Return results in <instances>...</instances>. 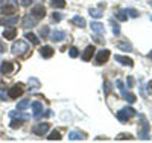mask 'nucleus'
<instances>
[{"mask_svg":"<svg viewBox=\"0 0 152 143\" xmlns=\"http://www.w3.org/2000/svg\"><path fill=\"white\" fill-rule=\"evenodd\" d=\"M40 54H41V56L43 58H50L55 52H53V49L50 47V46H43L41 49H40Z\"/></svg>","mask_w":152,"mask_h":143,"instance_id":"dca6fc26","label":"nucleus"},{"mask_svg":"<svg viewBox=\"0 0 152 143\" xmlns=\"http://www.w3.org/2000/svg\"><path fill=\"white\" fill-rule=\"evenodd\" d=\"M28 49H29V46H28V43L26 41H21V40H18V41H15L14 44H12V47H11V52L14 55H23V54H26L28 52Z\"/></svg>","mask_w":152,"mask_h":143,"instance_id":"f257e3e1","label":"nucleus"},{"mask_svg":"<svg viewBox=\"0 0 152 143\" xmlns=\"http://www.w3.org/2000/svg\"><path fill=\"white\" fill-rule=\"evenodd\" d=\"M24 37H26V40H29L32 44H38V43H40V41H38V38L32 32H26V35H24Z\"/></svg>","mask_w":152,"mask_h":143,"instance_id":"b1692460","label":"nucleus"},{"mask_svg":"<svg viewBox=\"0 0 152 143\" xmlns=\"http://www.w3.org/2000/svg\"><path fill=\"white\" fill-rule=\"evenodd\" d=\"M8 98H9V96H8L5 92H2V93H0V99H2V100H6Z\"/></svg>","mask_w":152,"mask_h":143,"instance_id":"58836bf2","label":"nucleus"},{"mask_svg":"<svg viewBox=\"0 0 152 143\" xmlns=\"http://www.w3.org/2000/svg\"><path fill=\"white\" fill-rule=\"evenodd\" d=\"M138 136L143 140L149 139V122L145 116H140V129H138Z\"/></svg>","mask_w":152,"mask_h":143,"instance_id":"f03ea898","label":"nucleus"},{"mask_svg":"<svg viewBox=\"0 0 152 143\" xmlns=\"http://www.w3.org/2000/svg\"><path fill=\"white\" fill-rule=\"evenodd\" d=\"M108 58H110V50H108V49H102V50H99L97 54H96V62H97V64L107 62Z\"/></svg>","mask_w":152,"mask_h":143,"instance_id":"423d86ee","label":"nucleus"},{"mask_svg":"<svg viewBox=\"0 0 152 143\" xmlns=\"http://www.w3.org/2000/svg\"><path fill=\"white\" fill-rule=\"evenodd\" d=\"M9 116H11V117H12V119H14V117H18V116H20V114H18L17 111H9Z\"/></svg>","mask_w":152,"mask_h":143,"instance_id":"4c0bfd02","label":"nucleus"},{"mask_svg":"<svg viewBox=\"0 0 152 143\" xmlns=\"http://www.w3.org/2000/svg\"><path fill=\"white\" fill-rule=\"evenodd\" d=\"M47 35H49V28H47V26H43V28L40 29V37L44 40V38H46Z\"/></svg>","mask_w":152,"mask_h":143,"instance_id":"c756f323","label":"nucleus"},{"mask_svg":"<svg viewBox=\"0 0 152 143\" xmlns=\"http://www.w3.org/2000/svg\"><path fill=\"white\" fill-rule=\"evenodd\" d=\"M32 110H34V117L38 119L43 116V103L41 102H32Z\"/></svg>","mask_w":152,"mask_h":143,"instance_id":"f8f14e48","label":"nucleus"},{"mask_svg":"<svg viewBox=\"0 0 152 143\" xmlns=\"http://www.w3.org/2000/svg\"><path fill=\"white\" fill-rule=\"evenodd\" d=\"M38 23V20L34 17V15H26V17H24V20H23V28L24 29H29V28H34V26Z\"/></svg>","mask_w":152,"mask_h":143,"instance_id":"1a4fd4ad","label":"nucleus"},{"mask_svg":"<svg viewBox=\"0 0 152 143\" xmlns=\"http://www.w3.org/2000/svg\"><path fill=\"white\" fill-rule=\"evenodd\" d=\"M14 69H15V66H14V64H12L11 61H3L2 66H0V72H2L3 75L12 73V72H14Z\"/></svg>","mask_w":152,"mask_h":143,"instance_id":"6e6552de","label":"nucleus"},{"mask_svg":"<svg viewBox=\"0 0 152 143\" xmlns=\"http://www.w3.org/2000/svg\"><path fill=\"white\" fill-rule=\"evenodd\" d=\"M3 2H5V0H0V8H2V6H3Z\"/></svg>","mask_w":152,"mask_h":143,"instance_id":"37998d69","label":"nucleus"},{"mask_svg":"<svg viewBox=\"0 0 152 143\" xmlns=\"http://www.w3.org/2000/svg\"><path fill=\"white\" fill-rule=\"evenodd\" d=\"M49 129H50V125L49 123H38V125H35L34 128H32V131H34V134H37V136H44L47 131H49Z\"/></svg>","mask_w":152,"mask_h":143,"instance_id":"20e7f679","label":"nucleus"},{"mask_svg":"<svg viewBox=\"0 0 152 143\" xmlns=\"http://www.w3.org/2000/svg\"><path fill=\"white\" fill-rule=\"evenodd\" d=\"M93 54H94V46H87L85 50H84V54H82V59L84 61H90Z\"/></svg>","mask_w":152,"mask_h":143,"instance_id":"2eb2a0df","label":"nucleus"},{"mask_svg":"<svg viewBox=\"0 0 152 143\" xmlns=\"http://www.w3.org/2000/svg\"><path fill=\"white\" fill-rule=\"evenodd\" d=\"M88 12H90V15L94 17V18H100L102 17V9H94V8H90L88 9Z\"/></svg>","mask_w":152,"mask_h":143,"instance_id":"5701e85b","label":"nucleus"},{"mask_svg":"<svg viewBox=\"0 0 152 143\" xmlns=\"http://www.w3.org/2000/svg\"><path fill=\"white\" fill-rule=\"evenodd\" d=\"M123 98H125V100H128L129 103H134V102H135V96H134L132 93H126Z\"/></svg>","mask_w":152,"mask_h":143,"instance_id":"7c9ffc66","label":"nucleus"},{"mask_svg":"<svg viewBox=\"0 0 152 143\" xmlns=\"http://www.w3.org/2000/svg\"><path fill=\"white\" fill-rule=\"evenodd\" d=\"M21 95H23V85H21V84H15L14 87H11L9 93H8V96H9L11 99H17V98L21 96Z\"/></svg>","mask_w":152,"mask_h":143,"instance_id":"0eeeda50","label":"nucleus"},{"mask_svg":"<svg viewBox=\"0 0 152 143\" xmlns=\"http://www.w3.org/2000/svg\"><path fill=\"white\" fill-rule=\"evenodd\" d=\"M111 24H113V34L114 35H120V28L114 23V20H111Z\"/></svg>","mask_w":152,"mask_h":143,"instance_id":"2f4dec72","label":"nucleus"},{"mask_svg":"<svg viewBox=\"0 0 152 143\" xmlns=\"http://www.w3.org/2000/svg\"><path fill=\"white\" fill-rule=\"evenodd\" d=\"M78 55H79L78 49H76V47H72V49H70V56H72V58H76Z\"/></svg>","mask_w":152,"mask_h":143,"instance_id":"f704fd0d","label":"nucleus"},{"mask_svg":"<svg viewBox=\"0 0 152 143\" xmlns=\"http://www.w3.org/2000/svg\"><path fill=\"white\" fill-rule=\"evenodd\" d=\"M29 107H31V100H28V99H23L17 103V110H26Z\"/></svg>","mask_w":152,"mask_h":143,"instance_id":"aec40b11","label":"nucleus"},{"mask_svg":"<svg viewBox=\"0 0 152 143\" xmlns=\"http://www.w3.org/2000/svg\"><path fill=\"white\" fill-rule=\"evenodd\" d=\"M148 58H151V59H152V50L149 52V55H148Z\"/></svg>","mask_w":152,"mask_h":143,"instance_id":"79ce46f5","label":"nucleus"},{"mask_svg":"<svg viewBox=\"0 0 152 143\" xmlns=\"http://www.w3.org/2000/svg\"><path fill=\"white\" fill-rule=\"evenodd\" d=\"M31 15H34L37 20L43 18V17L46 15V9H44V6H43V5H37V6H34V8L31 9Z\"/></svg>","mask_w":152,"mask_h":143,"instance_id":"39448f33","label":"nucleus"},{"mask_svg":"<svg viewBox=\"0 0 152 143\" xmlns=\"http://www.w3.org/2000/svg\"><path fill=\"white\" fill-rule=\"evenodd\" d=\"M131 139H132L131 134H120V136H117V140H131Z\"/></svg>","mask_w":152,"mask_h":143,"instance_id":"72a5a7b5","label":"nucleus"},{"mask_svg":"<svg viewBox=\"0 0 152 143\" xmlns=\"http://www.w3.org/2000/svg\"><path fill=\"white\" fill-rule=\"evenodd\" d=\"M117 47H119L120 50H123V52H131V50H132V46H131V43H128V41H119V43H117Z\"/></svg>","mask_w":152,"mask_h":143,"instance_id":"6ab92c4d","label":"nucleus"},{"mask_svg":"<svg viewBox=\"0 0 152 143\" xmlns=\"http://www.w3.org/2000/svg\"><path fill=\"white\" fill-rule=\"evenodd\" d=\"M50 5L53 8H58V9H62L66 6V0H50Z\"/></svg>","mask_w":152,"mask_h":143,"instance_id":"412c9836","label":"nucleus"},{"mask_svg":"<svg viewBox=\"0 0 152 143\" xmlns=\"http://www.w3.org/2000/svg\"><path fill=\"white\" fill-rule=\"evenodd\" d=\"M151 20H152V17H151Z\"/></svg>","mask_w":152,"mask_h":143,"instance_id":"a18cd8bd","label":"nucleus"},{"mask_svg":"<svg viewBox=\"0 0 152 143\" xmlns=\"http://www.w3.org/2000/svg\"><path fill=\"white\" fill-rule=\"evenodd\" d=\"M61 20H62V14H59V12H53V14H52V21L59 23Z\"/></svg>","mask_w":152,"mask_h":143,"instance_id":"c85d7f7f","label":"nucleus"},{"mask_svg":"<svg viewBox=\"0 0 152 143\" xmlns=\"http://www.w3.org/2000/svg\"><path fill=\"white\" fill-rule=\"evenodd\" d=\"M31 3H32V0H21V5L23 6H29Z\"/></svg>","mask_w":152,"mask_h":143,"instance_id":"e433bc0d","label":"nucleus"},{"mask_svg":"<svg viewBox=\"0 0 152 143\" xmlns=\"http://www.w3.org/2000/svg\"><path fill=\"white\" fill-rule=\"evenodd\" d=\"M126 14H128V15H131L132 18L138 17V12H137L135 9H132V8H129V9H126Z\"/></svg>","mask_w":152,"mask_h":143,"instance_id":"473e14b6","label":"nucleus"},{"mask_svg":"<svg viewBox=\"0 0 152 143\" xmlns=\"http://www.w3.org/2000/svg\"><path fill=\"white\" fill-rule=\"evenodd\" d=\"M148 88H149V92L152 93V82H149V85H148Z\"/></svg>","mask_w":152,"mask_h":143,"instance_id":"a19ab883","label":"nucleus"},{"mask_svg":"<svg viewBox=\"0 0 152 143\" xmlns=\"http://www.w3.org/2000/svg\"><path fill=\"white\" fill-rule=\"evenodd\" d=\"M17 37V29H14L11 26L9 29H5V32H3V38H6V40H14V38Z\"/></svg>","mask_w":152,"mask_h":143,"instance_id":"f3484780","label":"nucleus"},{"mask_svg":"<svg viewBox=\"0 0 152 143\" xmlns=\"http://www.w3.org/2000/svg\"><path fill=\"white\" fill-rule=\"evenodd\" d=\"M116 17H117L120 21H125L126 18H128V14H126V9H122V11H119L117 14H116Z\"/></svg>","mask_w":152,"mask_h":143,"instance_id":"393cba45","label":"nucleus"},{"mask_svg":"<svg viewBox=\"0 0 152 143\" xmlns=\"http://www.w3.org/2000/svg\"><path fill=\"white\" fill-rule=\"evenodd\" d=\"M3 50H5V46H3L2 41H0V52H3Z\"/></svg>","mask_w":152,"mask_h":143,"instance_id":"ea45409f","label":"nucleus"},{"mask_svg":"<svg viewBox=\"0 0 152 143\" xmlns=\"http://www.w3.org/2000/svg\"><path fill=\"white\" fill-rule=\"evenodd\" d=\"M2 12L3 14H14L15 6H2Z\"/></svg>","mask_w":152,"mask_h":143,"instance_id":"bb28decb","label":"nucleus"},{"mask_svg":"<svg viewBox=\"0 0 152 143\" xmlns=\"http://www.w3.org/2000/svg\"><path fill=\"white\" fill-rule=\"evenodd\" d=\"M72 21H73L76 26H81V28H84V26L87 24V23H85V20H84L82 17H79V15H75V17L72 18Z\"/></svg>","mask_w":152,"mask_h":143,"instance_id":"4be33fe9","label":"nucleus"},{"mask_svg":"<svg viewBox=\"0 0 152 143\" xmlns=\"http://www.w3.org/2000/svg\"><path fill=\"white\" fill-rule=\"evenodd\" d=\"M116 59L117 62H120V64H123V66H128V67H132L134 66V61L131 59V58H128V56H120V55H116Z\"/></svg>","mask_w":152,"mask_h":143,"instance_id":"4468645a","label":"nucleus"},{"mask_svg":"<svg viewBox=\"0 0 152 143\" xmlns=\"http://www.w3.org/2000/svg\"><path fill=\"white\" fill-rule=\"evenodd\" d=\"M84 139H85V134L81 133V131H72V133L69 134V140H73V142H76V140H84Z\"/></svg>","mask_w":152,"mask_h":143,"instance_id":"a211bd4d","label":"nucleus"},{"mask_svg":"<svg viewBox=\"0 0 152 143\" xmlns=\"http://www.w3.org/2000/svg\"><path fill=\"white\" fill-rule=\"evenodd\" d=\"M12 2H14V5H18V0H12Z\"/></svg>","mask_w":152,"mask_h":143,"instance_id":"c03bdc74","label":"nucleus"},{"mask_svg":"<svg viewBox=\"0 0 152 143\" xmlns=\"http://www.w3.org/2000/svg\"><path fill=\"white\" fill-rule=\"evenodd\" d=\"M126 85H128V88H132L134 81H132V78H131V76H128V79H126Z\"/></svg>","mask_w":152,"mask_h":143,"instance_id":"c9c22d12","label":"nucleus"},{"mask_svg":"<svg viewBox=\"0 0 152 143\" xmlns=\"http://www.w3.org/2000/svg\"><path fill=\"white\" fill-rule=\"evenodd\" d=\"M66 37H67V34L64 31H53L52 34H50V40L55 41V43H59V41L64 40Z\"/></svg>","mask_w":152,"mask_h":143,"instance_id":"9d476101","label":"nucleus"},{"mask_svg":"<svg viewBox=\"0 0 152 143\" xmlns=\"http://www.w3.org/2000/svg\"><path fill=\"white\" fill-rule=\"evenodd\" d=\"M17 23H18V17H15V15L0 18V24H3V26H15Z\"/></svg>","mask_w":152,"mask_h":143,"instance_id":"9b49d317","label":"nucleus"},{"mask_svg":"<svg viewBox=\"0 0 152 143\" xmlns=\"http://www.w3.org/2000/svg\"><path fill=\"white\" fill-rule=\"evenodd\" d=\"M21 122H23V120H20V119H15V117H14V120L11 122V128H14V129L20 128V126H21Z\"/></svg>","mask_w":152,"mask_h":143,"instance_id":"cd10ccee","label":"nucleus"},{"mask_svg":"<svg viewBox=\"0 0 152 143\" xmlns=\"http://www.w3.org/2000/svg\"><path fill=\"white\" fill-rule=\"evenodd\" d=\"M134 114H135V110H134V108L125 107V108H122V110L117 111V119H119L120 122H128V119H131Z\"/></svg>","mask_w":152,"mask_h":143,"instance_id":"7ed1b4c3","label":"nucleus"},{"mask_svg":"<svg viewBox=\"0 0 152 143\" xmlns=\"http://www.w3.org/2000/svg\"><path fill=\"white\" fill-rule=\"evenodd\" d=\"M47 140H61V134H59V131H52V133L49 134Z\"/></svg>","mask_w":152,"mask_h":143,"instance_id":"a878e982","label":"nucleus"},{"mask_svg":"<svg viewBox=\"0 0 152 143\" xmlns=\"http://www.w3.org/2000/svg\"><path fill=\"white\" fill-rule=\"evenodd\" d=\"M90 28H91V31H93L94 34H97V35H104V34H105V28H104L102 23L93 21V23L90 24Z\"/></svg>","mask_w":152,"mask_h":143,"instance_id":"ddd939ff","label":"nucleus"}]
</instances>
